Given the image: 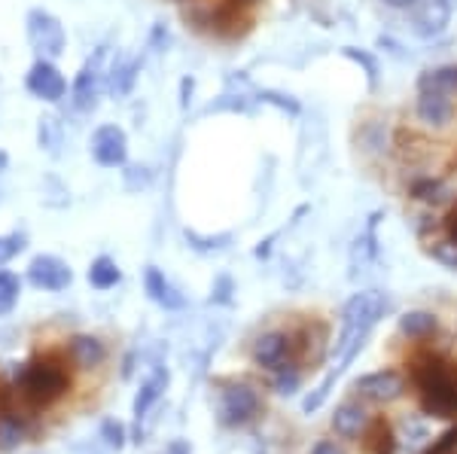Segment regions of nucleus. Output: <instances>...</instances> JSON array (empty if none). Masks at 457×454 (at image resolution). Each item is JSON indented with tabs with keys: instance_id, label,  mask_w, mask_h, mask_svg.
<instances>
[{
	"instance_id": "a19ab883",
	"label": "nucleus",
	"mask_w": 457,
	"mask_h": 454,
	"mask_svg": "<svg viewBox=\"0 0 457 454\" xmlns=\"http://www.w3.org/2000/svg\"><path fill=\"white\" fill-rule=\"evenodd\" d=\"M445 229H448V235H452L454 241H457V208L448 214V219H445Z\"/></svg>"
},
{
	"instance_id": "c756f323",
	"label": "nucleus",
	"mask_w": 457,
	"mask_h": 454,
	"mask_svg": "<svg viewBox=\"0 0 457 454\" xmlns=\"http://www.w3.org/2000/svg\"><path fill=\"white\" fill-rule=\"evenodd\" d=\"M302 384V376L296 366L284 363L281 369H275V391L281 393V397H290V393H296Z\"/></svg>"
},
{
	"instance_id": "0eeeda50",
	"label": "nucleus",
	"mask_w": 457,
	"mask_h": 454,
	"mask_svg": "<svg viewBox=\"0 0 457 454\" xmlns=\"http://www.w3.org/2000/svg\"><path fill=\"white\" fill-rule=\"evenodd\" d=\"M88 150H92V159L101 168H122L129 162V137L120 126L113 122H104L92 131V141H88Z\"/></svg>"
},
{
	"instance_id": "473e14b6",
	"label": "nucleus",
	"mask_w": 457,
	"mask_h": 454,
	"mask_svg": "<svg viewBox=\"0 0 457 454\" xmlns=\"http://www.w3.org/2000/svg\"><path fill=\"white\" fill-rule=\"evenodd\" d=\"M101 436H104V442L110 445V449H122L125 445V427L116 418H107L104 424H101Z\"/></svg>"
},
{
	"instance_id": "aec40b11",
	"label": "nucleus",
	"mask_w": 457,
	"mask_h": 454,
	"mask_svg": "<svg viewBox=\"0 0 457 454\" xmlns=\"http://www.w3.org/2000/svg\"><path fill=\"white\" fill-rule=\"evenodd\" d=\"M37 144H40V150H46L49 156H58V153H62L64 128H62V122H58V116L46 113L37 120Z\"/></svg>"
},
{
	"instance_id": "dca6fc26",
	"label": "nucleus",
	"mask_w": 457,
	"mask_h": 454,
	"mask_svg": "<svg viewBox=\"0 0 457 454\" xmlns=\"http://www.w3.org/2000/svg\"><path fill=\"white\" fill-rule=\"evenodd\" d=\"M370 427V415L360 402H342L333 415V430L342 439H357L360 433H366Z\"/></svg>"
},
{
	"instance_id": "a211bd4d",
	"label": "nucleus",
	"mask_w": 457,
	"mask_h": 454,
	"mask_svg": "<svg viewBox=\"0 0 457 454\" xmlns=\"http://www.w3.org/2000/svg\"><path fill=\"white\" fill-rule=\"evenodd\" d=\"M168 382H171V376H168L165 366L153 369V376L141 384V391H137V397H135V418L137 421L146 418V412H150V409L162 400V393L168 391Z\"/></svg>"
},
{
	"instance_id": "f03ea898",
	"label": "nucleus",
	"mask_w": 457,
	"mask_h": 454,
	"mask_svg": "<svg viewBox=\"0 0 457 454\" xmlns=\"http://www.w3.org/2000/svg\"><path fill=\"white\" fill-rule=\"evenodd\" d=\"M387 311V296L381 290H363L353 293L342 309V329L336 339V357L342 354H360L381 318Z\"/></svg>"
},
{
	"instance_id": "2f4dec72",
	"label": "nucleus",
	"mask_w": 457,
	"mask_h": 454,
	"mask_svg": "<svg viewBox=\"0 0 457 454\" xmlns=\"http://www.w3.org/2000/svg\"><path fill=\"white\" fill-rule=\"evenodd\" d=\"M427 253H430L433 260L439 262V266H445V268H452V272H457V241L454 238L436 241V244H433Z\"/></svg>"
},
{
	"instance_id": "4be33fe9",
	"label": "nucleus",
	"mask_w": 457,
	"mask_h": 454,
	"mask_svg": "<svg viewBox=\"0 0 457 454\" xmlns=\"http://www.w3.org/2000/svg\"><path fill=\"white\" fill-rule=\"evenodd\" d=\"M366 451L370 454H394L396 451V436H394V427L378 418L366 427Z\"/></svg>"
},
{
	"instance_id": "7ed1b4c3",
	"label": "nucleus",
	"mask_w": 457,
	"mask_h": 454,
	"mask_svg": "<svg viewBox=\"0 0 457 454\" xmlns=\"http://www.w3.org/2000/svg\"><path fill=\"white\" fill-rule=\"evenodd\" d=\"M16 391L28 406L46 409L71 391V376L53 357H34V360L19 366Z\"/></svg>"
},
{
	"instance_id": "4c0bfd02",
	"label": "nucleus",
	"mask_w": 457,
	"mask_h": 454,
	"mask_svg": "<svg viewBox=\"0 0 457 454\" xmlns=\"http://www.w3.org/2000/svg\"><path fill=\"white\" fill-rule=\"evenodd\" d=\"M312 454H345L342 445H336V442H329V439H320V442L314 445Z\"/></svg>"
},
{
	"instance_id": "c85d7f7f",
	"label": "nucleus",
	"mask_w": 457,
	"mask_h": 454,
	"mask_svg": "<svg viewBox=\"0 0 457 454\" xmlns=\"http://www.w3.org/2000/svg\"><path fill=\"white\" fill-rule=\"evenodd\" d=\"M21 296V281L12 272H0V314H10Z\"/></svg>"
},
{
	"instance_id": "ea45409f",
	"label": "nucleus",
	"mask_w": 457,
	"mask_h": 454,
	"mask_svg": "<svg viewBox=\"0 0 457 454\" xmlns=\"http://www.w3.org/2000/svg\"><path fill=\"white\" fill-rule=\"evenodd\" d=\"M385 6H390V10H415L418 0H381Z\"/></svg>"
},
{
	"instance_id": "1a4fd4ad",
	"label": "nucleus",
	"mask_w": 457,
	"mask_h": 454,
	"mask_svg": "<svg viewBox=\"0 0 457 454\" xmlns=\"http://www.w3.org/2000/svg\"><path fill=\"white\" fill-rule=\"evenodd\" d=\"M28 281H31L37 290L62 293V290H68L73 284V272H71V266L62 260V256L40 253V256H34L31 266H28Z\"/></svg>"
},
{
	"instance_id": "39448f33",
	"label": "nucleus",
	"mask_w": 457,
	"mask_h": 454,
	"mask_svg": "<svg viewBox=\"0 0 457 454\" xmlns=\"http://www.w3.org/2000/svg\"><path fill=\"white\" fill-rule=\"evenodd\" d=\"M107 46H98L92 55L86 58V64L79 68L77 79H73V89H71V104L79 110V113H92L98 107V95L104 89V79H107Z\"/></svg>"
},
{
	"instance_id": "ddd939ff",
	"label": "nucleus",
	"mask_w": 457,
	"mask_h": 454,
	"mask_svg": "<svg viewBox=\"0 0 457 454\" xmlns=\"http://www.w3.org/2000/svg\"><path fill=\"white\" fill-rule=\"evenodd\" d=\"M293 351V342L287 333H262L260 339L253 342V363L262 366V369H281Z\"/></svg>"
},
{
	"instance_id": "393cba45",
	"label": "nucleus",
	"mask_w": 457,
	"mask_h": 454,
	"mask_svg": "<svg viewBox=\"0 0 457 454\" xmlns=\"http://www.w3.org/2000/svg\"><path fill=\"white\" fill-rule=\"evenodd\" d=\"M28 439L25 421H19L16 415H0V451H16Z\"/></svg>"
},
{
	"instance_id": "b1692460",
	"label": "nucleus",
	"mask_w": 457,
	"mask_h": 454,
	"mask_svg": "<svg viewBox=\"0 0 457 454\" xmlns=\"http://www.w3.org/2000/svg\"><path fill=\"white\" fill-rule=\"evenodd\" d=\"M411 195H415L418 202H427V204H445L448 199H452V186L448 183H442V180H433V177H427V180H418V183H411Z\"/></svg>"
},
{
	"instance_id": "7c9ffc66",
	"label": "nucleus",
	"mask_w": 457,
	"mask_h": 454,
	"mask_svg": "<svg viewBox=\"0 0 457 454\" xmlns=\"http://www.w3.org/2000/svg\"><path fill=\"white\" fill-rule=\"evenodd\" d=\"M25 244H28L25 232H10V235H0V268H4L10 260H16V256L25 251Z\"/></svg>"
},
{
	"instance_id": "f704fd0d",
	"label": "nucleus",
	"mask_w": 457,
	"mask_h": 454,
	"mask_svg": "<svg viewBox=\"0 0 457 454\" xmlns=\"http://www.w3.org/2000/svg\"><path fill=\"white\" fill-rule=\"evenodd\" d=\"M232 299V277H226V275H220L217 277V284H213V296H211V302H228Z\"/></svg>"
},
{
	"instance_id": "9d476101",
	"label": "nucleus",
	"mask_w": 457,
	"mask_h": 454,
	"mask_svg": "<svg viewBox=\"0 0 457 454\" xmlns=\"http://www.w3.org/2000/svg\"><path fill=\"white\" fill-rule=\"evenodd\" d=\"M454 12V0H418L411 12V34L421 40H433L448 28Z\"/></svg>"
},
{
	"instance_id": "6ab92c4d",
	"label": "nucleus",
	"mask_w": 457,
	"mask_h": 454,
	"mask_svg": "<svg viewBox=\"0 0 457 454\" xmlns=\"http://www.w3.org/2000/svg\"><path fill=\"white\" fill-rule=\"evenodd\" d=\"M418 92H457V64H442V68H430L418 77Z\"/></svg>"
},
{
	"instance_id": "4468645a",
	"label": "nucleus",
	"mask_w": 457,
	"mask_h": 454,
	"mask_svg": "<svg viewBox=\"0 0 457 454\" xmlns=\"http://www.w3.org/2000/svg\"><path fill=\"white\" fill-rule=\"evenodd\" d=\"M415 113L424 126H433V128H442L452 122V98L442 92H418V104H415Z\"/></svg>"
},
{
	"instance_id": "5701e85b",
	"label": "nucleus",
	"mask_w": 457,
	"mask_h": 454,
	"mask_svg": "<svg viewBox=\"0 0 457 454\" xmlns=\"http://www.w3.org/2000/svg\"><path fill=\"white\" fill-rule=\"evenodd\" d=\"M120 281H122V272L110 256H98V260L88 266V284H92L95 290H110Z\"/></svg>"
},
{
	"instance_id": "bb28decb",
	"label": "nucleus",
	"mask_w": 457,
	"mask_h": 454,
	"mask_svg": "<svg viewBox=\"0 0 457 454\" xmlns=\"http://www.w3.org/2000/svg\"><path fill=\"white\" fill-rule=\"evenodd\" d=\"M183 238L189 241V247L198 253H211V251H226L232 244V232H223V235H198L193 229H183Z\"/></svg>"
},
{
	"instance_id": "f257e3e1",
	"label": "nucleus",
	"mask_w": 457,
	"mask_h": 454,
	"mask_svg": "<svg viewBox=\"0 0 457 454\" xmlns=\"http://www.w3.org/2000/svg\"><path fill=\"white\" fill-rule=\"evenodd\" d=\"M411 378L418 384V397L427 415L457 418V363L439 354H424L415 360Z\"/></svg>"
},
{
	"instance_id": "c9c22d12",
	"label": "nucleus",
	"mask_w": 457,
	"mask_h": 454,
	"mask_svg": "<svg viewBox=\"0 0 457 454\" xmlns=\"http://www.w3.org/2000/svg\"><path fill=\"white\" fill-rule=\"evenodd\" d=\"M454 449H457V427L448 430V433L442 436L439 442L433 445V449H427L424 454H448V451H454Z\"/></svg>"
},
{
	"instance_id": "cd10ccee",
	"label": "nucleus",
	"mask_w": 457,
	"mask_h": 454,
	"mask_svg": "<svg viewBox=\"0 0 457 454\" xmlns=\"http://www.w3.org/2000/svg\"><path fill=\"white\" fill-rule=\"evenodd\" d=\"M256 101L260 104H271V107H278L281 113H290V116H299L302 113V104L293 95H287V92H278V89H256Z\"/></svg>"
},
{
	"instance_id": "412c9836",
	"label": "nucleus",
	"mask_w": 457,
	"mask_h": 454,
	"mask_svg": "<svg viewBox=\"0 0 457 454\" xmlns=\"http://www.w3.org/2000/svg\"><path fill=\"white\" fill-rule=\"evenodd\" d=\"M439 329L436 314L430 311H405L400 318V333L409 335V339H427Z\"/></svg>"
},
{
	"instance_id": "e433bc0d",
	"label": "nucleus",
	"mask_w": 457,
	"mask_h": 454,
	"mask_svg": "<svg viewBox=\"0 0 457 454\" xmlns=\"http://www.w3.org/2000/svg\"><path fill=\"white\" fill-rule=\"evenodd\" d=\"M193 92H195V79L183 77L180 79V107L183 110H189V104H193Z\"/></svg>"
},
{
	"instance_id": "58836bf2",
	"label": "nucleus",
	"mask_w": 457,
	"mask_h": 454,
	"mask_svg": "<svg viewBox=\"0 0 457 454\" xmlns=\"http://www.w3.org/2000/svg\"><path fill=\"white\" fill-rule=\"evenodd\" d=\"M165 454H193V445H189L187 439H174Z\"/></svg>"
},
{
	"instance_id": "79ce46f5",
	"label": "nucleus",
	"mask_w": 457,
	"mask_h": 454,
	"mask_svg": "<svg viewBox=\"0 0 457 454\" xmlns=\"http://www.w3.org/2000/svg\"><path fill=\"white\" fill-rule=\"evenodd\" d=\"M6 168H10V156H6V150L0 146V174H4Z\"/></svg>"
},
{
	"instance_id": "37998d69",
	"label": "nucleus",
	"mask_w": 457,
	"mask_h": 454,
	"mask_svg": "<svg viewBox=\"0 0 457 454\" xmlns=\"http://www.w3.org/2000/svg\"><path fill=\"white\" fill-rule=\"evenodd\" d=\"M241 4H253V0H241Z\"/></svg>"
},
{
	"instance_id": "6e6552de",
	"label": "nucleus",
	"mask_w": 457,
	"mask_h": 454,
	"mask_svg": "<svg viewBox=\"0 0 457 454\" xmlns=\"http://www.w3.org/2000/svg\"><path fill=\"white\" fill-rule=\"evenodd\" d=\"M25 89L31 92L34 98L46 101V104H58V101L68 95V79H64V73L58 70L53 62L37 58L25 77Z\"/></svg>"
},
{
	"instance_id": "20e7f679",
	"label": "nucleus",
	"mask_w": 457,
	"mask_h": 454,
	"mask_svg": "<svg viewBox=\"0 0 457 454\" xmlns=\"http://www.w3.org/2000/svg\"><path fill=\"white\" fill-rule=\"evenodd\" d=\"M25 31H28V43H31L34 55L37 58H46V62L58 58V55L64 53V46H68V34H64V25L49 10H43V6H34V10H28Z\"/></svg>"
},
{
	"instance_id": "2eb2a0df",
	"label": "nucleus",
	"mask_w": 457,
	"mask_h": 454,
	"mask_svg": "<svg viewBox=\"0 0 457 454\" xmlns=\"http://www.w3.org/2000/svg\"><path fill=\"white\" fill-rule=\"evenodd\" d=\"M137 73H141V58H116L107 68V79H104L107 95H113V98L131 95L137 83Z\"/></svg>"
},
{
	"instance_id": "423d86ee",
	"label": "nucleus",
	"mask_w": 457,
	"mask_h": 454,
	"mask_svg": "<svg viewBox=\"0 0 457 454\" xmlns=\"http://www.w3.org/2000/svg\"><path fill=\"white\" fill-rule=\"evenodd\" d=\"M260 412V393L247 382H226L220 391L217 418L223 427H241V424L253 421Z\"/></svg>"
},
{
	"instance_id": "9b49d317",
	"label": "nucleus",
	"mask_w": 457,
	"mask_h": 454,
	"mask_svg": "<svg viewBox=\"0 0 457 454\" xmlns=\"http://www.w3.org/2000/svg\"><path fill=\"white\" fill-rule=\"evenodd\" d=\"M353 391L372 402H394L405 393V378L394 369L370 372V376H360L357 382H353Z\"/></svg>"
},
{
	"instance_id": "72a5a7b5",
	"label": "nucleus",
	"mask_w": 457,
	"mask_h": 454,
	"mask_svg": "<svg viewBox=\"0 0 457 454\" xmlns=\"http://www.w3.org/2000/svg\"><path fill=\"white\" fill-rule=\"evenodd\" d=\"M150 171H146V168H141V165H135V168H129V171H125V186L131 189V193H135V189H141V186H150Z\"/></svg>"
},
{
	"instance_id": "a878e982",
	"label": "nucleus",
	"mask_w": 457,
	"mask_h": 454,
	"mask_svg": "<svg viewBox=\"0 0 457 454\" xmlns=\"http://www.w3.org/2000/svg\"><path fill=\"white\" fill-rule=\"evenodd\" d=\"M342 55L348 58V62L357 64V68H363V73H366V79H370L372 89L378 86L381 68H378V58H375L372 53H366V49H357V46H342Z\"/></svg>"
},
{
	"instance_id": "f3484780",
	"label": "nucleus",
	"mask_w": 457,
	"mask_h": 454,
	"mask_svg": "<svg viewBox=\"0 0 457 454\" xmlns=\"http://www.w3.org/2000/svg\"><path fill=\"white\" fill-rule=\"evenodd\" d=\"M68 354L79 369H95V366L104 363L107 348L98 335H73L71 345H68Z\"/></svg>"
},
{
	"instance_id": "f8f14e48",
	"label": "nucleus",
	"mask_w": 457,
	"mask_h": 454,
	"mask_svg": "<svg viewBox=\"0 0 457 454\" xmlns=\"http://www.w3.org/2000/svg\"><path fill=\"white\" fill-rule=\"evenodd\" d=\"M144 290H146V296H150L153 302L159 305V309H165V311L187 309V296H183V293L177 290L174 284L165 277V272H162V268H156V266H146V272H144Z\"/></svg>"
}]
</instances>
